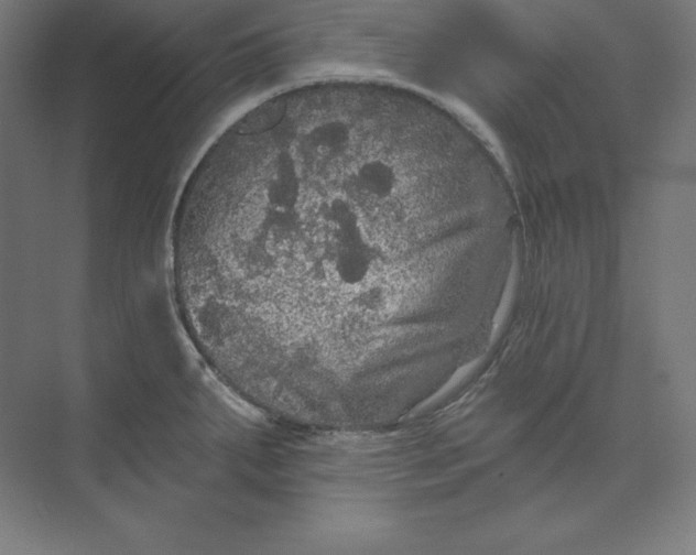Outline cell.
<instances>
[{
    "mask_svg": "<svg viewBox=\"0 0 696 555\" xmlns=\"http://www.w3.org/2000/svg\"><path fill=\"white\" fill-rule=\"evenodd\" d=\"M398 167L344 137L263 139L207 168L173 250L187 330L276 370L385 355L399 308Z\"/></svg>",
    "mask_w": 696,
    "mask_h": 555,
    "instance_id": "cell-1",
    "label": "cell"
}]
</instances>
